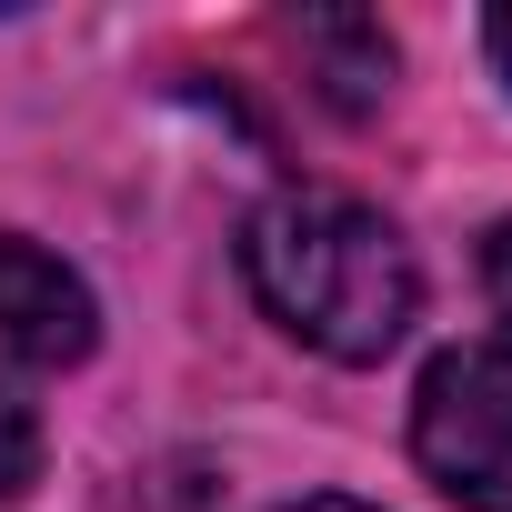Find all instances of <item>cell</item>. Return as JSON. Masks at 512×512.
Here are the masks:
<instances>
[{"instance_id": "6da1fadb", "label": "cell", "mask_w": 512, "mask_h": 512, "mask_svg": "<svg viewBox=\"0 0 512 512\" xmlns=\"http://www.w3.org/2000/svg\"><path fill=\"white\" fill-rule=\"evenodd\" d=\"M241 282L302 352L322 362H382L412 312H422V272L412 241L352 201V191H272L262 211L241 221Z\"/></svg>"}, {"instance_id": "7a4b0ae2", "label": "cell", "mask_w": 512, "mask_h": 512, "mask_svg": "<svg viewBox=\"0 0 512 512\" xmlns=\"http://www.w3.org/2000/svg\"><path fill=\"white\" fill-rule=\"evenodd\" d=\"M412 462L462 512H512V342H462L412 392Z\"/></svg>"}, {"instance_id": "5b68a950", "label": "cell", "mask_w": 512, "mask_h": 512, "mask_svg": "<svg viewBox=\"0 0 512 512\" xmlns=\"http://www.w3.org/2000/svg\"><path fill=\"white\" fill-rule=\"evenodd\" d=\"M482 282H492V312L512 322V221L492 231V251H482Z\"/></svg>"}, {"instance_id": "277c9868", "label": "cell", "mask_w": 512, "mask_h": 512, "mask_svg": "<svg viewBox=\"0 0 512 512\" xmlns=\"http://www.w3.org/2000/svg\"><path fill=\"white\" fill-rule=\"evenodd\" d=\"M31 472H41V412H31V392L11 372H0V502L31 492Z\"/></svg>"}, {"instance_id": "8992f818", "label": "cell", "mask_w": 512, "mask_h": 512, "mask_svg": "<svg viewBox=\"0 0 512 512\" xmlns=\"http://www.w3.org/2000/svg\"><path fill=\"white\" fill-rule=\"evenodd\" d=\"M482 51H492V71H502V91H512V0L482 21Z\"/></svg>"}, {"instance_id": "52a82bcc", "label": "cell", "mask_w": 512, "mask_h": 512, "mask_svg": "<svg viewBox=\"0 0 512 512\" xmlns=\"http://www.w3.org/2000/svg\"><path fill=\"white\" fill-rule=\"evenodd\" d=\"M292 512H372V502H342V492H312V502H292Z\"/></svg>"}, {"instance_id": "3957f363", "label": "cell", "mask_w": 512, "mask_h": 512, "mask_svg": "<svg viewBox=\"0 0 512 512\" xmlns=\"http://www.w3.org/2000/svg\"><path fill=\"white\" fill-rule=\"evenodd\" d=\"M91 332H101L91 282L61 262V251L0 231V352H21V362H81Z\"/></svg>"}]
</instances>
